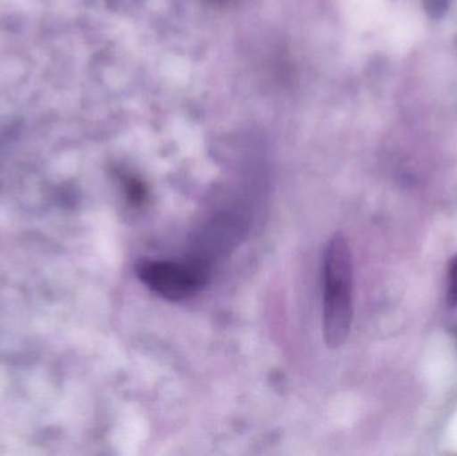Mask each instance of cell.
<instances>
[{
  "instance_id": "cell-1",
  "label": "cell",
  "mask_w": 457,
  "mask_h": 456,
  "mask_svg": "<svg viewBox=\"0 0 457 456\" xmlns=\"http://www.w3.org/2000/svg\"><path fill=\"white\" fill-rule=\"evenodd\" d=\"M322 331L328 347L340 348L348 339L353 320V264L348 240L333 235L324 254Z\"/></svg>"
},
{
  "instance_id": "cell-2",
  "label": "cell",
  "mask_w": 457,
  "mask_h": 456,
  "mask_svg": "<svg viewBox=\"0 0 457 456\" xmlns=\"http://www.w3.org/2000/svg\"><path fill=\"white\" fill-rule=\"evenodd\" d=\"M137 275L158 296L179 302L197 294L208 283L209 269L192 259L184 262L141 260Z\"/></svg>"
},
{
  "instance_id": "cell-3",
  "label": "cell",
  "mask_w": 457,
  "mask_h": 456,
  "mask_svg": "<svg viewBox=\"0 0 457 456\" xmlns=\"http://www.w3.org/2000/svg\"><path fill=\"white\" fill-rule=\"evenodd\" d=\"M447 303L453 308L457 307V254L451 261L448 272Z\"/></svg>"
},
{
  "instance_id": "cell-4",
  "label": "cell",
  "mask_w": 457,
  "mask_h": 456,
  "mask_svg": "<svg viewBox=\"0 0 457 456\" xmlns=\"http://www.w3.org/2000/svg\"><path fill=\"white\" fill-rule=\"evenodd\" d=\"M450 4L451 0H426L424 2L427 13L431 15L432 18H440V16L445 15Z\"/></svg>"
},
{
  "instance_id": "cell-5",
  "label": "cell",
  "mask_w": 457,
  "mask_h": 456,
  "mask_svg": "<svg viewBox=\"0 0 457 456\" xmlns=\"http://www.w3.org/2000/svg\"><path fill=\"white\" fill-rule=\"evenodd\" d=\"M208 4L217 5V7H222V5L230 4V3L236 2V0H204Z\"/></svg>"
}]
</instances>
